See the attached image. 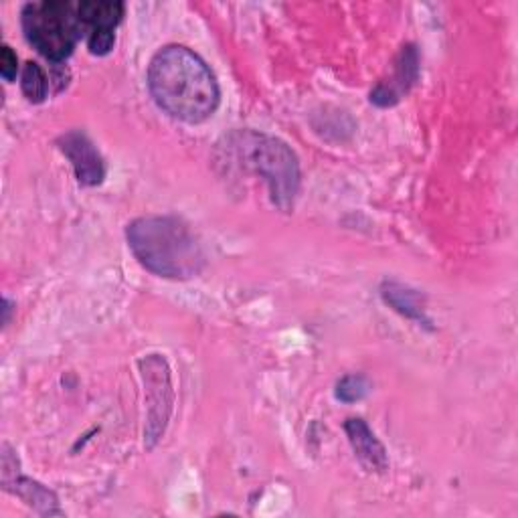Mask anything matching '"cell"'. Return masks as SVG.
I'll return each mask as SVG.
<instances>
[{"instance_id":"obj_6","label":"cell","mask_w":518,"mask_h":518,"mask_svg":"<svg viewBox=\"0 0 518 518\" xmlns=\"http://www.w3.org/2000/svg\"><path fill=\"white\" fill-rule=\"evenodd\" d=\"M61 152L71 160L75 177L81 185L94 187L100 185L106 177V164L94 142L83 132H67L59 138Z\"/></svg>"},{"instance_id":"obj_8","label":"cell","mask_w":518,"mask_h":518,"mask_svg":"<svg viewBox=\"0 0 518 518\" xmlns=\"http://www.w3.org/2000/svg\"><path fill=\"white\" fill-rule=\"evenodd\" d=\"M344 429H347L349 442H351L359 462L369 472H385L389 468V460H387V452H385L383 444L375 438V434L363 419H349L347 425H344Z\"/></svg>"},{"instance_id":"obj_2","label":"cell","mask_w":518,"mask_h":518,"mask_svg":"<svg viewBox=\"0 0 518 518\" xmlns=\"http://www.w3.org/2000/svg\"><path fill=\"white\" fill-rule=\"evenodd\" d=\"M126 235L138 262L156 276L189 280L205 266L197 235L179 217H140L128 225Z\"/></svg>"},{"instance_id":"obj_14","label":"cell","mask_w":518,"mask_h":518,"mask_svg":"<svg viewBox=\"0 0 518 518\" xmlns=\"http://www.w3.org/2000/svg\"><path fill=\"white\" fill-rule=\"evenodd\" d=\"M116 35L112 29H96L88 37V47L94 55H108L114 47Z\"/></svg>"},{"instance_id":"obj_9","label":"cell","mask_w":518,"mask_h":518,"mask_svg":"<svg viewBox=\"0 0 518 518\" xmlns=\"http://www.w3.org/2000/svg\"><path fill=\"white\" fill-rule=\"evenodd\" d=\"M79 17L85 27L96 29H112L120 23L124 15V5L114 0H81L77 3Z\"/></svg>"},{"instance_id":"obj_13","label":"cell","mask_w":518,"mask_h":518,"mask_svg":"<svg viewBox=\"0 0 518 518\" xmlns=\"http://www.w3.org/2000/svg\"><path fill=\"white\" fill-rule=\"evenodd\" d=\"M371 385L363 375H349L336 385V397L344 403H355L367 397Z\"/></svg>"},{"instance_id":"obj_5","label":"cell","mask_w":518,"mask_h":518,"mask_svg":"<svg viewBox=\"0 0 518 518\" xmlns=\"http://www.w3.org/2000/svg\"><path fill=\"white\" fill-rule=\"evenodd\" d=\"M140 369H142V379H144L148 403H150L146 438H148V446L152 448L154 442L162 436L170 413V403H172L170 375L164 359H160L158 355H150L144 361H140Z\"/></svg>"},{"instance_id":"obj_4","label":"cell","mask_w":518,"mask_h":518,"mask_svg":"<svg viewBox=\"0 0 518 518\" xmlns=\"http://www.w3.org/2000/svg\"><path fill=\"white\" fill-rule=\"evenodd\" d=\"M23 29L29 43L41 55L59 63L71 55L75 43L88 27L79 17L77 3L43 0V3L25 5Z\"/></svg>"},{"instance_id":"obj_16","label":"cell","mask_w":518,"mask_h":518,"mask_svg":"<svg viewBox=\"0 0 518 518\" xmlns=\"http://www.w3.org/2000/svg\"><path fill=\"white\" fill-rule=\"evenodd\" d=\"M3 312H5L3 324H7V322H9V314H11V304H9V300H3Z\"/></svg>"},{"instance_id":"obj_11","label":"cell","mask_w":518,"mask_h":518,"mask_svg":"<svg viewBox=\"0 0 518 518\" xmlns=\"http://www.w3.org/2000/svg\"><path fill=\"white\" fill-rule=\"evenodd\" d=\"M21 88L25 92V96L35 102L41 104L47 98L49 92V83H47V75L41 69V65H37L35 61H29L23 67V75H21Z\"/></svg>"},{"instance_id":"obj_1","label":"cell","mask_w":518,"mask_h":518,"mask_svg":"<svg viewBox=\"0 0 518 518\" xmlns=\"http://www.w3.org/2000/svg\"><path fill=\"white\" fill-rule=\"evenodd\" d=\"M154 102L172 118L199 124L219 106V85L207 63L183 45L160 49L148 67Z\"/></svg>"},{"instance_id":"obj_7","label":"cell","mask_w":518,"mask_h":518,"mask_svg":"<svg viewBox=\"0 0 518 518\" xmlns=\"http://www.w3.org/2000/svg\"><path fill=\"white\" fill-rule=\"evenodd\" d=\"M417 65H419V59H417L415 47L413 45L403 47L397 59L393 79L377 85L375 92H371V102H375L377 106H393L395 102H399L401 96L407 94V90L411 88V83L417 79Z\"/></svg>"},{"instance_id":"obj_12","label":"cell","mask_w":518,"mask_h":518,"mask_svg":"<svg viewBox=\"0 0 518 518\" xmlns=\"http://www.w3.org/2000/svg\"><path fill=\"white\" fill-rule=\"evenodd\" d=\"M383 296L401 314H405L409 318H417V320L423 318V308L419 306V298L413 290H407L399 284H389V286H385Z\"/></svg>"},{"instance_id":"obj_15","label":"cell","mask_w":518,"mask_h":518,"mask_svg":"<svg viewBox=\"0 0 518 518\" xmlns=\"http://www.w3.org/2000/svg\"><path fill=\"white\" fill-rule=\"evenodd\" d=\"M17 71H19V59L15 51L9 45H5L3 51H0V73H3L7 81H13L17 77Z\"/></svg>"},{"instance_id":"obj_3","label":"cell","mask_w":518,"mask_h":518,"mask_svg":"<svg viewBox=\"0 0 518 518\" xmlns=\"http://www.w3.org/2000/svg\"><path fill=\"white\" fill-rule=\"evenodd\" d=\"M223 150L227 160L262 177L268 187L272 201L288 211L300 189V164L292 148L268 134L241 130L225 138Z\"/></svg>"},{"instance_id":"obj_10","label":"cell","mask_w":518,"mask_h":518,"mask_svg":"<svg viewBox=\"0 0 518 518\" xmlns=\"http://www.w3.org/2000/svg\"><path fill=\"white\" fill-rule=\"evenodd\" d=\"M11 488L15 494H19L29 506L37 508L41 514H59L57 510V498L53 492H49L47 488H43L39 482H33L29 478H15L13 482H9L5 488L13 486Z\"/></svg>"}]
</instances>
